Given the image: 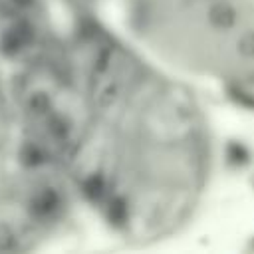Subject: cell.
I'll list each match as a JSON object with an SVG mask.
<instances>
[{
	"label": "cell",
	"mask_w": 254,
	"mask_h": 254,
	"mask_svg": "<svg viewBox=\"0 0 254 254\" xmlns=\"http://www.w3.org/2000/svg\"><path fill=\"white\" fill-rule=\"evenodd\" d=\"M56 165L62 161L26 89L0 77V240L28 238L46 222L60 194Z\"/></svg>",
	"instance_id": "cell-1"
}]
</instances>
